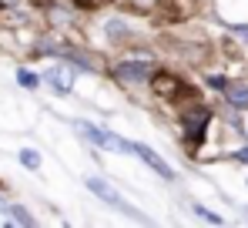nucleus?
Segmentation results:
<instances>
[{
    "instance_id": "nucleus-1",
    "label": "nucleus",
    "mask_w": 248,
    "mask_h": 228,
    "mask_svg": "<svg viewBox=\"0 0 248 228\" xmlns=\"http://www.w3.org/2000/svg\"><path fill=\"white\" fill-rule=\"evenodd\" d=\"M87 188L94 191V195H97L101 201H108L111 208H118L121 215H127V218H138V222H144V215H141V212H138V208H134V205H131V201L124 198L121 191L111 188L108 181H101V178H87Z\"/></svg>"
},
{
    "instance_id": "nucleus-2",
    "label": "nucleus",
    "mask_w": 248,
    "mask_h": 228,
    "mask_svg": "<svg viewBox=\"0 0 248 228\" xmlns=\"http://www.w3.org/2000/svg\"><path fill=\"white\" fill-rule=\"evenodd\" d=\"M81 128V134H87L91 141H97L101 148H111V151H131V141H124L118 134H111V131H104V128H97V124H78Z\"/></svg>"
},
{
    "instance_id": "nucleus-3",
    "label": "nucleus",
    "mask_w": 248,
    "mask_h": 228,
    "mask_svg": "<svg viewBox=\"0 0 248 228\" xmlns=\"http://www.w3.org/2000/svg\"><path fill=\"white\" fill-rule=\"evenodd\" d=\"M44 81H47L54 91L67 94V91L74 87V81H78V71H74V67H67V64H54V67L44 74Z\"/></svg>"
},
{
    "instance_id": "nucleus-4",
    "label": "nucleus",
    "mask_w": 248,
    "mask_h": 228,
    "mask_svg": "<svg viewBox=\"0 0 248 228\" xmlns=\"http://www.w3.org/2000/svg\"><path fill=\"white\" fill-rule=\"evenodd\" d=\"M131 154H138V158H141V161H144L148 168H155V171H158L161 178H168V181L174 178V168L168 164L165 158H158V151H151L148 145H131Z\"/></svg>"
},
{
    "instance_id": "nucleus-5",
    "label": "nucleus",
    "mask_w": 248,
    "mask_h": 228,
    "mask_svg": "<svg viewBox=\"0 0 248 228\" xmlns=\"http://www.w3.org/2000/svg\"><path fill=\"white\" fill-rule=\"evenodd\" d=\"M151 71H155L151 61H127V64H118L114 67V77L124 81V84H134V81H144Z\"/></svg>"
},
{
    "instance_id": "nucleus-6",
    "label": "nucleus",
    "mask_w": 248,
    "mask_h": 228,
    "mask_svg": "<svg viewBox=\"0 0 248 228\" xmlns=\"http://www.w3.org/2000/svg\"><path fill=\"white\" fill-rule=\"evenodd\" d=\"M3 212H7V215H10V218H14L17 225H24V228L34 225V215H31V212H27L24 205H3Z\"/></svg>"
},
{
    "instance_id": "nucleus-7",
    "label": "nucleus",
    "mask_w": 248,
    "mask_h": 228,
    "mask_svg": "<svg viewBox=\"0 0 248 228\" xmlns=\"http://www.w3.org/2000/svg\"><path fill=\"white\" fill-rule=\"evenodd\" d=\"M228 101H232V108L245 111L248 108V87H228Z\"/></svg>"
},
{
    "instance_id": "nucleus-8",
    "label": "nucleus",
    "mask_w": 248,
    "mask_h": 228,
    "mask_svg": "<svg viewBox=\"0 0 248 228\" xmlns=\"http://www.w3.org/2000/svg\"><path fill=\"white\" fill-rule=\"evenodd\" d=\"M20 164H24V168H37V164H41V154L34 151V148H24V151H20Z\"/></svg>"
},
{
    "instance_id": "nucleus-9",
    "label": "nucleus",
    "mask_w": 248,
    "mask_h": 228,
    "mask_svg": "<svg viewBox=\"0 0 248 228\" xmlns=\"http://www.w3.org/2000/svg\"><path fill=\"white\" fill-rule=\"evenodd\" d=\"M17 81H20L24 87H37V84H41V77L34 74V71H27V67H20V71H17Z\"/></svg>"
},
{
    "instance_id": "nucleus-10",
    "label": "nucleus",
    "mask_w": 248,
    "mask_h": 228,
    "mask_svg": "<svg viewBox=\"0 0 248 228\" xmlns=\"http://www.w3.org/2000/svg\"><path fill=\"white\" fill-rule=\"evenodd\" d=\"M205 121H208V111H195V117H188V131H191V134H198Z\"/></svg>"
},
{
    "instance_id": "nucleus-11",
    "label": "nucleus",
    "mask_w": 248,
    "mask_h": 228,
    "mask_svg": "<svg viewBox=\"0 0 248 228\" xmlns=\"http://www.w3.org/2000/svg\"><path fill=\"white\" fill-rule=\"evenodd\" d=\"M195 208V215H202L205 222H211V225H221V215H215V212H208L205 205H191Z\"/></svg>"
},
{
    "instance_id": "nucleus-12",
    "label": "nucleus",
    "mask_w": 248,
    "mask_h": 228,
    "mask_svg": "<svg viewBox=\"0 0 248 228\" xmlns=\"http://www.w3.org/2000/svg\"><path fill=\"white\" fill-rule=\"evenodd\" d=\"M208 84H211V87H228V84H225V77H208Z\"/></svg>"
},
{
    "instance_id": "nucleus-13",
    "label": "nucleus",
    "mask_w": 248,
    "mask_h": 228,
    "mask_svg": "<svg viewBox=\"0 0 248 228\" xmlns=\"http://www.w3.org/2000/svg\"><path fill=\"white\" fill-rule=\"evenodd\" d=\"M235 158H238L242 164H248V145H245V148H242V151H235Z\"/></svg>"
},
{
    "instance_id": "nucleus-14",
    "label": "nucleus",
    "mask_w": 248,
    "mask_h": 228,
    "mask_svg": "<svg viewBox=\"0 0 248 228\" xmlns=\"http://www.w3.org/2000/svg\"><path fill=\"white\" fill-rule=\"evenodd\" d=\"M0 212H3V198H0Z\"/></svg>"
}]
</instances>
